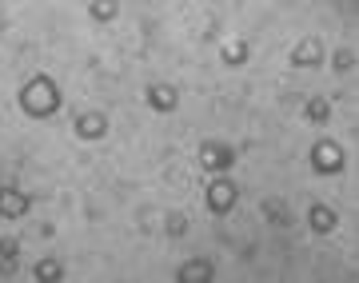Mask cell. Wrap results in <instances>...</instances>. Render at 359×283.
<instances>
[{"label": "cell", "mask_w": 359, "mask_h": 283, "mask_svg": "<svg viewBox=\"0 0 359 283\" xmlns=\"http://www.w3.org/2000/svg\"><path fill=\"white\" fill-rule=\"evenodd\" d=\"M188 232V219L184 216H168V235H184Z\"/></svg>", "instance_id": "obj_17"}, {"label": "cell", "mask_w": 359, "mask_h": 283, "mask_svg": "<svg viewBox=\"0 0 359 283\" xmlns=\"http://www.w3.org/2000/svg\"><path fill=\"white\" fill-rule=\"evenodd\" d=\"M351 64H355V56H351V52H339V56H335V68H339V72H347Z\"/></svg>", "instance_id": "obj_18"}, {"label": "cell", "mask_w": 359, "mask_h": 283, "mask_svg": "<svg viewBox=\"0 0 359 283\" xmlns=\"http://www.w3.org/2000/svg\"><path fill=\"white\" fill-rule=\"evenodd\" d=\"M219 60L228 68L248 64V40H224V44H219Z\"/></svg>", "instance_id": "obj_11"}, {"label": "cell", "mask_w": 359, "mask_h": 283, "mask_svg": "<svg viewBox=\"0 0 359 283\" xmlns=\"http://www.w3.org/2000/svg\"><path fill=\"white\" fill-rule=\"evenodd\" d=\"M196 160H200V167H204L208 176H224V172H231V164H236V148H231V144H219V140H204Z\"/></svg>", "instance_id": "obj_3"}, {"label": "cell", "mask_w": 359, "mask_h": 283, "mask_svg": "<svg viewBox=\"0 0 359 283\" xmlns=\"http://www.w3.org/2000/svg\"><path fill=\"white\" fill-rule=\"evenodd\" d=\"M148 104H152L156 112H176L180 108V92L172 84H152L148 88Z\"/></svg>", "instance_id": "obj_9"}, {"label": "cell", "mask_w": 359, "mask_h": 283, "mask_svg": "<svg viewBox=\"0 0 359 283\" xmlns=\"http://www.w3.org/2000/svg\"><path fill=\"white\" fill-rule=\"evenodd\" d=\"M32 207V195L20 188H0V219H20Z\"/></svg>", "instance_id": "obj_7"}, {"label": "cell", "mask_w": 359, "mask_h": 283, "mask_svg": "<svg viewBox=\"0 0 359 283\" xmlns=\"http://www.w3.org/2000/svg\"><path fill=\"white\" fill-rule=\"evenodd\" d=\"M323 60H327V48H323L320 36H304L292 52H287V64L292 68H320Z\"/></svg>", "instance_id": "obj_5"}, {"label": "cell", "mask_w": 359, "mask_h": 283, "mask_svg": "<svg viewBox=\"0 0 359 283\" xmlns=\"http://www.w3.org/2000/svg\"><path fill=\"white\" fill-rule=\"evenodd\" d=\"M88 13H92V20H100V25H104V20H116V13H120V0H92Z\"/></svg>", "instance_id": "obj_14"}, {"label": "cell", "mask_w": 359, "mask_h": 283, "mask_svg": "<svg viewBox=\"0 0 359 283\" xmlns=\"http://www.w3.org/2000/svg\"><path fill=\"white\" fill-rule=\"evenodd\" d=\"M0 259L8 263V271L16 268V259H20V240H16V235H4V240H0Z\"/></svg>", "instance_id": "obj_15"}, {"label": "cell", "mask_w": 359, "mask_h": 283, "mask_svg": "<svg viewBox=\"0 0 359 283\" xmlns=\"http://www.w3.org/2000/svg\"><path fill=\"white\" fill-rule=\"evenodd\" d=\"M20 112H25L28 120H48L60 112V104H65V96H60V84L48 76V72H36L32 80H25L20 84Z\"/></svg>", "instance_id": "obj_1"}, {"label": "cell", "mask_w": 359, "mask_h": 283, "mask_svg": "<svg viewBox=\"0 0 359 283\" xmlns=\"http://www.w3.org/2000/svg\"><path fill=\"white\" fill-rule=\"evenodd\" d=\"M236 200H240V188H236V180H231L228 172L224 176H212V184H208L204 192V204L212 216H231L236 212Z\"/></svg>", "instance_id": "obj_2"}, {"label": "cell", "mask_w": 359, "mask_h": 283, "mask_svg": "<svg viewBox=\"0 0 359 283\" xmlns=\"http://www.w3.org/2000/svg\"><path fill=\"white\" fill-rule=\"evenodd\" d=\"M308 223H311L316 235H327V232H335V212L327 204H311L308 207Z\"/></svg>", "instance_id": "obj_10"}, {"label": "cell", "mask_w": 359, "mask_h": 283, "mask_svg": "<svg viewBox=\"0 0 359 283\" xmlns=\"http://www.w3.org/2000/svg\"><path fill=\"white\" fill-rule=\"evenodd\" d=\"M72 128H76L80 140H100L104 132H108V116L104 112H80Z\"/></svg>", "instance_id": "obj_8"}, {"label": "cell", "mask_w": 359, "mask_h": 283, "mask_svg": "<svg viewBox=\"0 0 359 283\" xmlns=\"http://www.w3.org/2000/svg\"><path fill=\"white\" fill-rule=\"evenodd\" d=\"M264 212L271 216V223H276V228H287V223H292V212H287V207H280L276 200H268V204H264Z\"/></svg>", "instance_id": "obj_16"}, {"label": "cell", "mask_w": 359, "mask_h": 283, "mask_svg": "<svg viewBox=\"0 0 359 283\" xmlns=\"http://www.w3.org/2000/svg\"><path fill=\"white\" fill-rule=\"evenodd\" d=\"M176 279L180 283H212L216 279V263L204 259V256H196V259H188V263L176 268Z\"/></svg>", "instance_id": "obj_6"}, {"label": "cell", "mask_w": 359, "mask_h": 283, "mask_svg": "<svg viewBox=\"0 0 359 283\" xmlns=\"http://www.w3.org/2000/svg\"><path fill=\"white\" fill-rule=\"evenodd\" d=\"M32 279L36 283H56V279H65V263L60 259H40L36 268H32Z\"/></svg>", "instance_id": "obj_12"}, {"label": "cell", "mask_w": 359, "mask_h": 283, "mask_svg": "<svg viewBox=\"0 0 359 283\" xmlns=\"http://www.w3.org/2000/svg\"><path fill=\"white\" fill-rule=\"evenodd\" d=\"M344 164H347V156H344V148H339L335 140H327V136H323V140L311 144V167H316L320 176H339V172H344Z\"/></svg>", "instance_id": "obj_4"}, {"label": "cell", "mask_w": 359, "mask_h": 283, "mask_svg": "<svg viewBox=\"0 0 359 283\" xmlns=\"http://www.w3.org/2000/svg\"><path fill=\"white\" fill-rule=\"evenodd\" d=\"M304 116L311 120V124H327V120H332V104L323 100V96H308V104H304Z\"/></svg>", "instance_id": "obj_13"}]
</instances>
